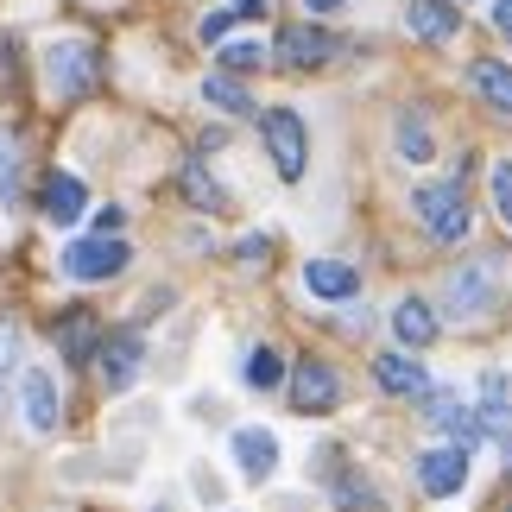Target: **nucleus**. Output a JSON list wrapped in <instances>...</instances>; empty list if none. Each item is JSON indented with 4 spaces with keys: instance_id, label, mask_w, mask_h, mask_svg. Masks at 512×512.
Segmentation results:
<instances>
[{
    "instance_id": "1",
    "label": "nucleus",
    "mask_w": 512,
    "mask_h": 512,
    "mask_svg": "<svg viewBox=\"0 0 512 512\" xmlns=\"http://www.w3.org/2000/svg\"><path fill=\"white\" fill-rule=\"evenodd\" d=\"M411 203H418V222H424V234H430V241H443V247H456L462 234H468V222H475V215H468V196H462V184H456V177L418 184V196H411Z\"/></svg>"
},
{
    "instance_id": "2",
    "label": "nucleus",
    "mask_w": 512,
    "mask_h": 512,
    "mask_svg": "<svg viewBox=\"0 0 512 512\" xmlns=\"http://www.w3.org/2000/svg\"><path fill=\"white\" fill-rule=\"evenodd\" d=\"M260 133H266V152H272V171L285 184H298L304 165H310V140H304V121L291 108H266L260 114Z\"/></svg>"
},
{
    "instance_id": "3",
    "label": "nucleus",
    "mask_w": 512,
    "mask_h": 512,
    "mask_svg": "<svg viewBox=\"0 0 512 512\" xmlns=\"http://www.w3.org/2000/svg\"><path fill=\"white\" fill-rule=\"evenodd\" d=\"M45 83L51 95H83L95 83V51H89V38H51L45 45Z\"/></svg>"
},
{
    "instance_id": "4",
    "label": "nucleus",
    "mask_w": 512,
    "mask_h": 512,
    "mask_svg": "<svg viewBox=\"0 0 512 512\" xmlns=\"http://www.w3.org/2000/svg\"><path fill=\"white\" fill-rule=\"evenodd\" d=\"M64 272L83 279V285L114 279V272H127V241H121V234H83V241L64 247Z\"/></svg>"
},
{
    "instance_id": "5",
    "label": "nucleus",
    "mask_w": 512,
    "mask_h": 512,
    "mask_svg": "<svg viewBox=\"0 0 512 512\" xmlns=\"http://www.w3.org/2000/svg\"><path fill=\"white\" fill-rule=\"evenodd\" d=\"M336 399H342V373L329 367V361H298L291 367V405L298 411H336Z\"/></svg>"
},
{
    "instance_id": "6",
    "label": "nucleus",
    "mask_w": 512,
    "mask_h": 512,
    "mask_svg": "<svg viewBox=\"0 0 512 512\" xmlns=\"http://www.w3.org/2000/svg\"><path fill=\"white\" fill-rule=\"evenodd\" d=\"M336 51H342V38L323 32V26H285L279 32V64L285 70H323Z\"/></svg>"
},
{
    "instance_id": "7",
    "label": "nucleus",
    "mask_w": 512,
    "mask_h": 512,
    "mask_svg": "<svg viewBox=\"0 0 512 512\" xmlns=\"http://www.w3.org/2000/svg\"><path fill=\"white\" fill-rule=\"evenodd\" d=\"M462 481H468V449H462V443H449V449H424V456H418V487H424L430 500L462 494Z\"/></svg>"
},
{
    "instance_id": "8",
    "label": "nucleus",
    "mask_w": 512,
    "mask_h": 512,
    "mask_svg": "<svg viewBox=\"0 0 512 512\" xmlns=\"http://www.w3.org/2000/svg\"><path fill=\"white\" fill-rule=\"evenodd\" d=\"M19 411H26V430H38V437H51V430H57V411H64V405H57V380H51L45 367L19 373Z\"/></svg>"
},
{
    "instance_id": "9",
    "label": "nucleus",
    "mask_w": 512,
    "mask_h": 512,
    "mask_svg": "<svg viewBox=\"0 0 512 512\" xmlns=\"http://www.w3.org/2000/svg\"><path fill=\"white\" fill-rule=\"evenodd\" d=\"M494 310V266H462L449 279V317H487Z\"/></svg>"
},
{
    "instance_id": "10",
    "label": "nucleus",
    "mask_w": 512,
    "mask_h": 512,
    "mask_svg": "<svg viewBox=\"0 0 512 512\" xmlns=\"http://www.w3.org/2000/svg\"><path fill=\"white\" fill-rule=\"evenodd\" d=\"M140 361H146V348H140V336H108L102 348H95V367H102V386L108 392H127L133 386V373H140Z\"/></svg>"
},
{
    "instance_id": "11",
    "label": "nucleus",
    "mask_w": 512,
    "mask_h": 512,
    "mask_svg": "<svg viewBox=\"0 0 512 512\" xmlns=\"http://www.w3.org/2000/svg\"><path fill=\"white\" fill-rule=\"evenodd\" d=\"M424 411H430V424H443L462 449H468V443H481V411H468L456 392H424Z\"/></svg>"
},
{
    "instance_id": "12",
    "label": "nucleus",
    "mask_w": 512,
    "mask_h": 512,
    "mask_svg": "<svg viewBox=\"0 0 512 512\" xmlns=\"http://www.w3.org/2000/svg\"><path fill=\"white\" fill-rule=\"evenodd\" d=\"M304 285H310V298H323V304H348L354 291H361V272L342 266V260H310Z\"/></svg>"
},
{
    "instance_id": "13",
    "label": "nucleus",
    "mask_w": 512,
    "mask_h": 512,
    "mask_svg": "<svg viewBox=\"0 0 512 512\" xmlns=\"http://www.w3.org/2000/svg\"><path fill=\"white\" fill-rule=\"evenodd\" d=\"M234 462H241L247 481H266L272 468H279V443H272V430H260V424L234 430Z\"/></svg>"
},
{
    "instance_id": "14",
    "label": "nucleus",
    "mask_w": 512,
    "mask_h": 512,
    "mask_svg": "<svg viewBox=\"0 0 512 512\" xmlns=\"http://www.w3.org/2000/svg\"><path fill=\"white\" fill-rule=\"evenodd\" d=\"M405 26L418 32V38H430V45H449V38L462 32V13L449 7V0H411V7H405Z\"/></svg>"
},
{
    "instance_id": "15",
    "label": "nucleus",
    "mask_w": 512,
    "mask_h": 512,
    "mask_svg": "<svg viewBox=\"0 0 512 512\" xmlns=\"http://www.w3.org/2000/svg\"><path fill=\"white\" fill-rule=\"evenodd\" d=\"M83 209H89V190H83V177H76V171H51V177H45V215H51L57 228H70Z\"/></svg>"
},
{
    "instance_id": "16",
    "label": "nucleus",
    "mask_w": 512,
    "mask_h": 512,
    "mask_svg": "<svg viewBox=\"0 0 512 512\" xmlns=\"http://www.w3.org/2000/svg\"><path fill=\"white\" fill-rule=\"evenodd\" d=\"M373 380L386 392H399V399H424L430 392V373L418 361H405V354H380V361H373Z\"/></svg>"
},
{
    "instance_id": "17",
    "label": "nucleus",
    "mask_w": 512,
    "mask_h": 512,
    "mask_svg": "<svg viewBox=\"0 0 512 512\" xmlns=\"http://www.w3.org/2000/svg\"><path fill=\"white\" fill-rule=\"evenodd\" d=\"M468 89H475L487 108L512 114V70H506V64H494V57H475V64H468Z\"/></svg>"
},
{
    "instance_id": "18",
    "label": "nucleus",
    "mask_w": 512,
    "mask_h": 512,
    "mask_svg": "<svg viewBox=\"0 0 512 512\" xmlns=\"http://www.w3.org/2000/svg\"><path fill=\"white\" fill-rule=\"evenodd\" d=\"M392 336H399L405 348H430L437 342V310H430L424 298H405L399 310H392Z\"/></svg>"
},
{
    "instance_id": "19",
    "label": "nucleus",
    "mask_w": 512,
    "mask_h": 512,
    "mask_svg": "<svg viewBox=\"0 0 512 512\" xmlns=\"http://www.w3.org/2000/svg\"><path fill=\"white\" fill-rule=\"evenodd\" d=\"M26 196V152H19V133L0 127V203H19Z\"/></svg>"
},
{
    "instance_id": "20",
    "label": "nucleus",
    "mask_w": 512,
    "mask_h": 512,
    "mask_svg": "<svg viewBox=\"0 0 512 512\" xmlns=\"http://www.w3.org/2000/svg\"><path fill=\"white\" fill-rule=\"evenodd\" d=\"M57 348H64L76 367H89V354L102 348V342H95V317H83V310H70V317L57 323Z\"/></svg>"
},
{
    "instance_id": "21",
    "label": "nucleus",
    "mask_w": 512,
    "mask_h": 512,
    "mask_svg": "<svg viewBox=\"0 0 512 512\" xmlns=\"http://www.w3.org/2000/svg\"><path fill=\"white\" fill-rule=\"evenodd\" d=\"M329 494H336L342 512H380V494H373L361 475H336V481H329Z\"/></svg>"
},
{
    "instance_id": "22",
    "label": "nucleus",
    "mask_w": 512,
    "mask_h": 512,
    "mask_svg": "<svg viewBox=\"0 0 512 512\" xmlns=\"http://www.w3.org/2000/svg\"><path fill=\"white\" fill-rule=\"evenodd\" d=\"M399 152L411 165H424L430 152H437V140H430V127H424V114H399Z\"/></svg>"
},
{
    "instance_id": "23",
    "label": "nucleus",
    "mask_w": 512,
    "mask_h": 512,
    "mask_svg": "<svg viewBox=\"0 0 512 512\" xmlns=\"http://www.w3.org/2000/svg\"><path fill=\"white\" fill-rule=\"evenodd\" d=\"M203 95H209V102L222 108V114H253V95H247L241 83H234L228 70H222V76H209V83H203Z\"/></svg>"
},
{
    "instance_id": "24",
    "label": "nucleus",
    "mask_w": 512,
    "mask_h": 512,
    "mask_svg": "<svg viewBox=\"0 0 512 512\" xmlns=\"http://www.w3.org/2000/svg\"><path fill=\"white\" fill-rule=\"evenodd\" d=\"M481 405H487V418L481 424H512V386H506V373H487L481 380Z\"/></svg>"
},
{
    "instance_id": "25",
    "label": "nucleus",
    "mask_w": 512,
    "mask_h": 512,
    "mask_svg": "<svg viewBox=\"0 0 512 512\" xmlns=\"http://www.w3.org/2000/svg\"><path fill=\"white\" fill-rule=\"evenodd\" d=\"M279 380H285V361H279L272 348H253V354H247V386H253V392H272Z\"/></svg>"
},
{
    "instance_id": "26",
    "label": "nucleus",
    "mask_w": 512,
    "mask_h": 512,
    "mask_svg": "<svg viewBox=\"0 0 512 512\" xmlns=\"http://www.w3.org/2000/svg\"><path fill=\"white\" fill-rule=\"evenodd\" d=\"M266 57H272V51L253 45V38H222V70H228V76H234V70H260Z\"/></svg>"
},
{
    "instance_id": "27",
    "label": "nucleus",
    "mask_w": 512,
    "mask_h": 512,
    "mask_svg": "<svg viewBox=\"0 0 512 512\" xmlns=\"http://www.w3.org/2000/svg\"><path fill=\"white\" fill-rule=\"evenodd\" d=\"M184 196H190L196 209H222V190L209 184V171H203V165H184Z\"/></svg>"
},
{
    "instance_id": "28",
    "label": "nucleus",
    "mask_w": 512,
    "mask_h": 512,
    "mask_svg": "<svg viewBox=\"0 0 512 512\" xmlns=\"http://www.w3.org/2000/svg\"><path fill=\"white\" fill-rule=\"evenodd\" d=\"M19 367V329L0 323V386H7V373Z\"/></svg>"
},
{
    "instance_id": "29",
    "label": "nucleus",
    "mask_w": 512,
    "mask_h": 512,
    "mask_svg": "<svg viewBox=\"0 0 512 512\" xmlns=\"http://www.w3.org/2000/svg\"><path fill=\"white\" fill-rule=\"evenodd\" d=\"M234 19H241V13H209V19H203V45H222Z\"/></svg>"
},
{
    "instance_id": "30",
    "label": "nucleus",
    "mask_w": 512,
    "mask_h": 512,
    "mask_svg": "<svg viewBox=\"0 0 512 512\" xmlns=\"http://www.w3.org/2000/svg\"><path fill=\"white\" fill-rule=\"evenodd\" d=\"M494 203L500 215H512V165H494Z\"/></svg>"
},
{
    "instance_id": "31",
    "label": "nucleus",
    "mask_w": 512,
    "mask_h": 512,
    "mask_svg": "<svg viewBox=\"0 0 512 512\" xmlns=\"http://www.w3.org/2000/svg\"><path fill=\"white\" fill-rule=\"evenodd\" d=\"M494 26H500V38H512V0H500V7H494Z\"/></svg>"
},
{
    "instance_id": "32",
    "label": "nucleus",
    "mask_w": 512,
    "mask_h": 512,
    "mask_svg": "<svg viewBox=\"0 0 512 512\" xmlns=\"http://www.w3.org/2000/svg\"><path fill=\"white\" fill-rule=\"evenodd\" d=\"M234 13H241V19H260V13H266V0H234Z\"/></svg>"
},
{
    "instance_id": "33",
    "label": "nucleus",
    "mask_w": 512,
    "mask_h": 512,
    "mask_svg": "<svg viewBox=\"0 0 512 512\" xmlns=\"http://www.w3.org/2000/svg\"><path fill=\"white\" fill-rule=\"evenodd\" d=\"M304 7H310V13H342L348 0H304Z\"/></svg>"
},
{
    "instance_id": "34",
    "label": "nucleus",
    "mask_w": 512,
    "mask_h": 512,
    "mask_svg": "<svg viewBox=\"0 0 512 512\" xmlns=\"http://www.w3.org/2000/svg\"><path fill=\"white\" fill-rule=\"evenodd\" d=\"M506 228H512V215H506Z\"/></svg>"
}]
</instances>
